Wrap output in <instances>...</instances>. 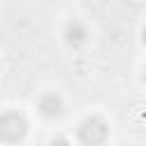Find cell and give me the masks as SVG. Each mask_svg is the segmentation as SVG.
I'll return each instance as SVG.
<instances>
[{"mask_svg":"<svg viewBox=\"0 0 146 146\" xmlns=\"http://www.w3.org/2000/svg\"><path fill=\"white\" fill-rule=\"evenodd\" d=\"M78 137H80V141L84 146H100L107 139V123L103 119H98V116H89V119H84L80 123Z\"/></svg>","mask_w":146,"mask_h":146,"instance_id":"obj_1","label":"cell"},{"mask_svg":"<svg viewBox=\"0 0 146 146\" xmlns=\"http://www.w3.org/2000/svg\"><path fill=\"white\" fill-rule=\"evenodd\" d=\"M25 132H27V121L21 114H16V112L0 114V139L2 141H9V144L21 141L25 137Z\"/></svg>","mask_w":146,"mask_h":146,"instance_id":"obj_2","label":"cell"},{"mask_svg":"<svg viewBox=\"0 0 146 146\" xmlns=\"http://www.w3.org/2000/svg\"><path fill=\"white\" fill-rule=\"evenodd\" d=\"M62 98L59 96H55V94H46V96H41V100H39V110H41V114L43 116H48V119H52V116H59L62 114Z\"/></svg>","mask_w":146,"mask_h":146,"instance_id":"obj_3","label":"cell"},{"mask_svg":"<svg viewBox=\"0 0 146 146\" xmlns=\"http://www.w3.org/2000/svg\"><path fill=\"white\" fill-rule=\"evenodd\" d=\"M64 36H66V43L78 46V43H82V41L87 39V27H84L80 21H73V23H68V25H66Z\"/></svg>","mask_w":146,"mask_h":146,"instance_id":"obj_4","label":"cell"},{"mask_svg":"<svg viewBox=\"0 0 146 146\" xmlns=\"http://www.w3.org/2000/svg\"><path fill=\"white\" fill-rule=\"evenodd\" d=\"M50 146H68V141H66L64 137H55V139L50 141Z\"/></svg>","mask_w":146,"mask_h":146,"instance_id":"obj_5","label":"cell"},{"mask_svg":"<svg viewBox=\"0 0 146 146\" xmlns=\"http://www.w3.org/2000/svg\"><path fill=\"white\" fill-rule=\"evenodd\" d=\"M141 41H144V43H146V27H144V30H141Z\"/></svg>","mask_w":146,"mask_h":146,"instance_id":"obj_6","label":"cell"},{"mask_svg":"<svg viewBox=\"0 0 146 146\" xmlns=\"http://www.w3.org/2000/svg\"><path fill=\"white\" fill-rule=\"evenodd\" d=\"M144 80H146V68H144Z\"/></svg>","mask_w":146,"mask_h":146,"instance_id":"obj_7","label":"cell"}]
</instances>
